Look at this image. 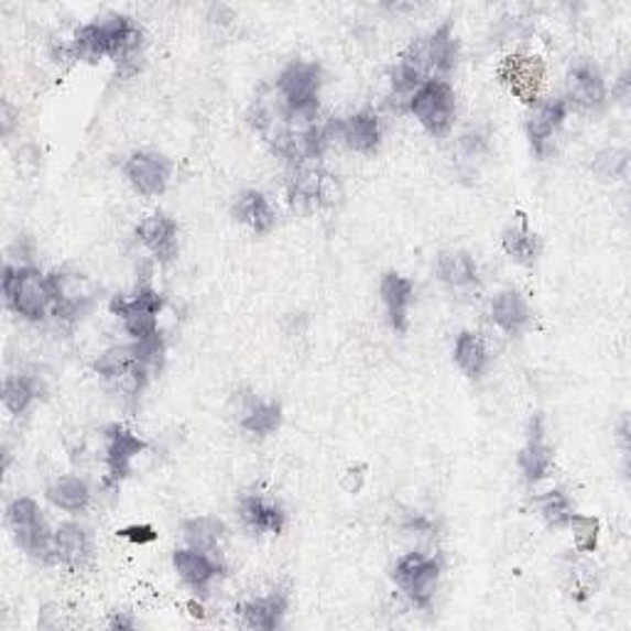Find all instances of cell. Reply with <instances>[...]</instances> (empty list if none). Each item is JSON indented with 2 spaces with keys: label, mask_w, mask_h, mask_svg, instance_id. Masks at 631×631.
<instances>
[{
  "label": "cell",
  "mask_w": 631,
  "mask_h": 631,
  "mask_svg": "<svg viewBox=\"0 0 631 631\" xmlns=\"http://www.w3.org/2000/svg\"><path fill=\"white\" fill-rule=\"evenodd\" d=\"M567 109H570V105H567L565 99L555 97V99L535 101L533 111L527 113L525 133L537 159H543L545 153L551 151L555 133L563 129V123L567 119Z\"/></svg>",
  "instance_id": "14"
},
{
  "label": "cell",
  "mask_w": 631,
  "mask_h": 631,
  "mask_svg": "<svg viewBox=\"0 0 631 631\" xmlns=\"http://www.w3.org/2000/svg\"><path fill=\"white\" fill-rule=\"evenodd\" d=\"M328 133H330V141L338 139L350 151L370 156V153H376L380 146L382 127H380V119L376 111L363 109V111L350 113V117L346 119H330Z\"/></svg>",
  "instance_id": "12"
},
{
  "label": "cell",
  "mask_w": 631,
  "mask_h": 631,
  "mask_svg": "<svg viewBox=\"0 0 631 631\" xmlns=\"http://www.w3.org/2000/svg\"><path fill=\"white\" fill-rule=\"evenodd\" d=\"M454 360H457V366L464 376L479 380L486 376V370L491 366V353L479 334L461 330L457 336V344H454Z\"/></svg>",
  "instance_id": "28"
},
{
  "label": "cell",
  "mask_w": 631,
  "mask_h": 631,
  "mask_svg": "<svg viewBox=\"0 0 631 631\" xmlns=\"http://www.w3.org/2000/svg\"><path fill=\"white\" fill-rule=\"evenodd\" d=\"M137 237L161 264H171L178 257V222L168 215L153 213L143 217L137 227Z\"/></svg>",
  "instance_id": "18"
},
{
  "label": "cell",
  "mask_w": 631,
  "mask_h": 631,
  "mask_svg": "<svg viewBox=\"0 0 631 631\" xmlns=\"http://www.w3.org/2000/svg\"><path fill=\"white\" fill-rule=\"evenodd\" d=\"M515 217H519V222H513L503 230V237H501L503 250L513 262L533 264L537 260V254H541V237L531 230L527 217L523 213H519Z\"/></svg>",
  "instance_id": "29"
},
{
  "label": "cell",
  "mask_w": 631,
  "mask_h": 631,
  "mask_svg": "<svg viewBox=\"0 0 631 631\" xmlns=\"http://www.w3.org/2000/svg\"><path fill=\"white\" fill-rule=\"evenodd\" d=\"M405 531L410 533H432V521L424 515H410L405 523Z\"/></svg>",
  "instance_id": "40"
},
{
  "label": "cell",
  "mask_w": 631,
  "mask_h": 631,
  "mask_svg": "<svg viewBox=\"0 0 631 631\" xmlns=\"http://www.w3.org/2000/svg\"><path fill=\"white\" fill-rule=\"evenodd\" d=\"M595 587H597V573H595V565L589 563H577L573 565L570 570V589H573V597L577 602H585L589 595H595Z\"/></svg>",
  "instance_id": "38"
},
{
  "label": "cell",
  "mask_w": 631,
  "mask_h": 631,
  "mask_svg": "<svg viewBox=\"0 0 631 631\" xmlns=\"http://www.w3.org/2000/svg\"><path fill=\"white\" fill-rule=\"evenodd\" d=\"M143 43L141 28L127 15H109L97 23L81 25L72 43L62 50L69 59L99 62L113 59L117 65H129Z\"/></svg>",
  "instance_id": "2"
},
{
  "label": "cell",
  "mask_w": 631,
  "mask_h": 631,
  "mask_svg": "<svg viewBox=\"0 0 631 631\" xmlns=\"http://www.w3.org/2000/svg\"><path fill=\"white\" fill-rule=\"evenodd\" d=\"M91 557V541L79 523H59L53 533V563L81 570Z\"/></svg>",
  "instance_id": "22"
},
{
  "label": "cell",
  "mask_w": 631,
  "mask_h": 631,
  "mask_svg": "<svg viewBox=\"0 0 631 631\" xmlns=\"http://www.w3.org/2000/svg\"><path fill=\"white\" fill-rule=\"evenodd\" d=\"M50 289H53V314L67 324L85 318L97 302L95 282L72 269H57L50 274Z\"/></svg>",
  "instance_id": "10"
},
{
  "label": "cell",
  "mask_w": 631,
  "mask_h": 631,
  "mask_svg": "<svg viewBox=\"0 0 631 631\" xmlns=\"http://www.w3.org/2000/svg\"><path fill=\"white\" fill-rule=\"evenodd\" d=\"M282 405L276 400H257L252 398L242 407L240 427L252 437H269L282 427Z\"/></svg>",
  "instance_id": "31"
},
{
  "label": "cell",
  "mask_w": 631,
  "mask_h": 631,
  "mask_svg": "<svg viewBox=\"0 0 631 631\" xmlns=\"http://www.w3.org/2000/svg\"><path fill=\"white\" fill-rule=\"evenodd\" d=\"M567 105L579 107L585 111H597L607 105V85L599 67L592 59L579 57L567 72Z\"/></svg>",
  "instance_id": "13"
},
{
  "label": "cell",
  "mask_w": 631,
  "mask_h": 631,
  "mask_svg": "<svg viewBox=\"0 0 631 631\" xmlns=\"http://www.w3.org/2000/svg\"><path fill=\"white\" fill-rule=\"evenodd\" d=\"M40 398V385L33 376H8L3 382V405L10 415H25L30 405Z\"/></svg>",
  "instance_id": "33"
},
{
  "label": "cell",
  "mask_w": 631,
  "mask_h": 631,
  "mask_svg": "<svg viewBox=\"0 0 631 631\" xmlns=\"http://www.w3.org/2000/svg\"><path fill=\"white\" fill-rule=\"evenodd\" d=\"M141 452H146V442L121 424H111L105 434V461L107 483H121L131 474V464Z\"/></svg>",
  "instance_id": "16"
},
{
  "label": "cell",
  "mask_w": 631,
  "mask_h": 631,
  "mask_svg": "<svg viewBox=\"0 0 631 631\" xmlns=\"http://www.w3.org/2000/svg\"><path fill=\"white\" fill-rule=\"evenodd\" d=\"M537 511H541L545 523L553 527H567V521H570V515L575 513L570 496H567L563 489H553V491L543 493L541 499H537Z\"/></svg>",
  "instance_id": "35"
},
{
  "label": "cell",
  "mask_w": 631,
  "mask_h": 631,
  "mask_svg": "<svg viewBox=\"0 0 631 631\" xmlns=\"http://www.w3.org/2000/svg\"><path fill=\"white\" fill-rule=\"evenodd\" d=\"M109 627L111 629H119V631H131L133 627H137V622L129 614H123V612H117L111 619H109Z\"/></svg>",
  "instance_id": "41"
},
{
  "label": "cell",
  "mask_w": 631,
  "mask_h": 631,
  "mask_svg": "<svg viewBox=\"0 0 631 631\" xmlns=\"http://www.w3.org/2000/svg\"><path fill=\"white\" fill-rule=\"evenodd\" d=\"M424 45H427L434 79H447L449 72L457 67V57H459L457 37H454L452 23H444L434 30V33H429L427 37H424Z\"/></svg>",
  "instance_id": "26"
},
{
  "label": "cell",
  "mask_w": 631,
  "mask_h": 631,
  "mask_svg": "<svg viewBox=\"0 0 631 631\" xmlns=\"http://www.w3.org/2000/svg\"><path fill=\"white\" fill-rule=\"evenodd\" d=\"M232 215L237 222H242L250 227L257 235H266L274 230L276 225V213L272 205H269L266 195L260 191H244L240 198L235 200Z\"/></svg>",
  "instance_id": "25"
},
{
  "label": "cell",
  "mask_w": 631,
  "mask_h": 631,
  "mask_svg": "<svg viewBox=\"0 0 631 631\" xmlns=\"http://www.w3.org/2000/svg\"><path fill=\"white\" fill-rule=\"evenodd\" d=\"M286 609H289V595L284 589H274V592H269L264 597L250 599V602L242 607V617L244 624L250 629L274 631L282 627Z\"/></svg>",
  "instance_id": "24"
},
{
  "label": "cell",
  "mask_w": 631,
  "mask_h": 631,
  "mask_svg": "<svg viewBox=\"0 0 631 631\" xmlns=\"http://www.w3.org/2000/svg\"><path fill=\"white\" fill-rule=\"evenodd\" d=\"M183 537L188 547L220 557L227 541V525L220 519H213V515H198V519L183 523Z\"/></svg>",
  "instance_id": "27"
},
{
  "label": "cell",
  "mask_w": 631,
  "mask_h": 631,
  "mask_svg": "<svg viewBox=\"0 0 631 631\" xmlns=\"http://www.w3.org/2000/svg\"><path fill=\"white\" fill-rule=\"evenodd\" d=\"M250 121L266 146L292 165L320 159L330 143L328 123L318 121V111L289 109L274 89L257 97Z\"/></svg>",
  "instance_id": "1"
},
{
  "label": "cell",
  "mask_w": 631,
  "mask_h": 631,
  "mask_svg": "<svg viewBox=\"0 0 631 631\" xmlns=\"http://www.w3.org/2000/svg\"><path fill=\"white\" fill-rule=\"evenodd\" d=\"M47 501L53 503L55 509L67 513L87 511L91 503L89 483L85 479H79V476H59L55 483H50Z\"/></svg>",
  "instance_id": "32"
},
{
  "label": "cell",
  "mask_w": 631,
  "mask_h": 631,
  "mask_svg": "<svg viewBox=\"0 0 631 631\" xmlns=\"http://www.w3.org/2000/svg\"><path fill=\"white\" fill-rule=\"evenodd\" d=\"M555 467L553 447L545 442V417L533 415L527 422V442L519 452V469L527 483H541Z\"/></svg>",
  "instance_id": "15"
},
{
  "label": "cell",
  "mask_w": 631,
  "mask_h": 631,
  "mask_svg": "<svg viewBox=\"0 0 631 631\" xmlns=\"http://www.w3.org/2000/svg\"><path fill=\"white\" fill-rule=\"evenodd\" d=\"M627 153L624 151H614V149H609L605 153H599V156L595 159V173L599 175V178H605V181H617V178H624L627 175Z\"/></svg>",
  "instance_id": "37"
},
{
  "label": "cell",
  "mask_w": 631,
  "mask_h": 631,
  "mask_svg": "<svg viewBox=\"0 0 631 631\" xmlns=\"http://www.w3.org/2000/svg\"><path fill=\"white\" fill-rule=\"evenodd\" d=\"M165 308V298L156 289L143 284L133 294L113 296L109 302V312L121 318L123 328L133 340H143L161 334L159 330V316Z\"/></svg>",
  "instance_id": "6"
},
{
  "label": "cell",
  "mask_w": 631,
  "mask_h": 631,
  "mask_svg": "<svg viewBox=\"0 0 631 631\" xmlns=\"http://www.w3.org/2000/svg\"><path fill=\"white\" fill-rule=\"evenodd\" d=\"M567 527H570V531H573L577 553L589 555V553L597 551V545H599V521L595 519V515L573 513L570 521H567Z\"/></svg>",
  "instance_id": "36"
},
{
  "label": "cell",
  "mask_w": 631,
  "mask_h": 631,
  "mask_svg": "<svg viewBox=\"0 0 631 631\" xmlns=\"http://www.w3.org/2000/svg\"><path fill=\"white\" fill-rule=\"evenodd\" d=\"M437 276L452 289H467L479 282V266L464 250H444L437 257Z\"/></svg>",
  "instance_id": "30"
},
{
  "label": "cell",
  "mask_w": 631,
  "mask_h": 631,
  "mask_svg": "<svg viewBox=\"0 0 631 631\" xmlns=\"http://www.w3.org/2000/svg\"><path fill=\"white\" fill-rule=\"evenodd\" d=\"M439 577H442V563L434 555L424 553L402 555L395 563V570H392L395 585L417 609H427L432 605Z\"/></svg>",
  "instance_id": "9"
},
{
  "label": "cell",
  "mask_w": 631,
  "mask_h": 631,
  "mask_svg": "<svg viewBox=\"0 0 631 631\" xmlns=\"http://www.w3.org/2000/svg\"><path fill=\"white\" fill-rule=\"evenodd\" d=\"M117 535L123 537V541L131 543V545H151V543L159 541L156 527L149 525V523H133L127 527H119Z\"/></svg>",
  "instance_id": "39"
},
{
  "label": "cell",
  "mask_w": 631,
  "mask_h": 631,
  "mask_svg": "<svg viewBox=\"0 0 631 631\" xmlns=\"http://www.w3.org/2000/svg\"><path fill=\"white\" fill-rule=\"evenodd\" d=\"M242 523L254 533H272L279 535L286 525V513L274 499H266L260 493H244L237 503Z\"/></svg>",
  "instance_id": "21"
},
{
  "label": "cell",
  "mask_w": 631,
  "mask_h": 631,
  "mask_svg": "<svg viewBox=\"0 0 631 631\" xmlns=\"http://www.w3.org/2000/svg\"><path fill=\"white\" fill-rule=\"evenodd\" d=\"M6 521L20 551L35 557V561L53 563V533H50L45 515L33 499L23 496V499L10 501Z\"/></svg>",
  "instance_id": "5"
},
{
  "label": "cell",
  "mask_w": 631,
  "mask_h": 631,
  "mask_svg": "<svg viewBox=\"0 0 631 631\" xmlns=\"http://www.w3.org/2000/svg\"><path fill=\"white\" fill-rule=\"evenodd\" d=\"M286 198L292 210L308 215L334 205L340 198V185L336 175H330L320 165H294L286 181Z\"/></svg>",
  "instance_id": "4"
},
{
  "label": "cell",
  "mask_w": 631,
  "mask_h": 631,
  "mask_svg": "<svg viewBox=\"0 0 631 631\" xmlns=\"http://www.w3.org/2000/svg\"><path fill=\"white\" fill-rule=\"evenodd\" d=\"M320 87H324V69L318 62L294 59L279 72L272 89L289 109L318 111Z\"/></svg>",
  "instance_id": "8"
},
{
  "label": "cell",
  "mask_w": 631,
  "mask_h": 631,
  "mask_svg": "<svg viewBox=\"0 0 631 631\" xmlns=\"http://www.w3.org/2000/svg\"><path fill=\"white\" fill-rule=\"evenodd\" d=\"M133 366H139V358H137V350H133V346H117V348L105 350V353L99 356V360L95 363V370L105 380L113 382V380H119L121 376H127Z\"/></svg>",
  "instance_id": "34"
},
{
  "label": "cell",
  "mask_w": 631,
  "mask_h": 631,
  "mask_svg": "<svg viewBox=\"0 0 631 631\" xmlns=\"http://www.w3.org/2000/svg\"><path fill=\"white\" fill-rule=\"evenodd\" d=\"M531 306L525 296L515 289H503L501 294L493 296L491 302V320L499 326L505 336H519L531 324Z\"/></svg>",
  "instance_id": "23"
},
{
  "label": "cell",
  "mask_w": 631,
  "mask_h": 631,
  "mask_svg": "<svg viewBox=\"0 0 631 631\" xmlns=\"http://www.w3.org/2000/svg\"><path fill=\"white\" fill-rule=\"evenodd\" d=\"M407 109L432 137H447L457 117V95L447 79H427L412 95Z\"/></svg>",
  "instance_id": "7"
},
{
  "label": "cell",
  "mask_w": 631,
  "mask_h": 631,
  "mask_svg": "<svg viewBox=\"0 0 631 631\" xmlns=\"http://www.w3.org/2000/svg\"><path fill=\"white\" fill-rule=\"evenodd\" d=\"M173 567L183 583L200 597L208 595L210 587L215 585V579L225 573L220 557L195 551V547H181V551H175Z\"/></svg>",
  "instance_id": "17"
},
{
  "label": "cell",
  "mask_w": 631,
  "mask_h": 631,
  "mask_svg": "<svg viewBox=\"0 0 631 631\" xmlns=\"http://www.w3.org/2000/svg\"><path fill=\"white\" fill-rule=\"evenodd\" d=\"M3 296L13 314L25 320H43L53 308V289L50 274H43L37 266L6 264L3 269Z\"/></svg>",
  "instance_id": "3"
},
{
  "label": "cell",
  "mask_w": 631,
  "mask_h": 631,
  "mask_svg": "<svg viewBox=\"0 0 631 631\" xmlns=\"http://www.w3.org/2000/svg\"><path fill=\"white\" fill-rule=\"evenodd\" d=\"M499 75L515 97L525 101V105H535L537 89H541L545 77L541 59L531 55H511L503 59Z\"/></svg>",
  "instance_id": "19"
},
{
  "label": "cell",
  "mask_w": 631,
  "mask_h": 631,
  "mask_svg": "<svg viewBox=\"0 0 631 631\" xmlns=\"http://www.w3.org/2000/svg\"><path fill=\"white\" fill-rule=\"evenodd\" d=\"M123 175H127V181L137 193L146 195V198H159V195L168 191L173 161L156 151L131 153L127 163H123Z\"/></svg>",
  "instance_id": "11"
},
{
  "label": "cell",
  "mask_w": 631,
  "mask_h": 631,
  "mask_svg": "<svg viewBox=\"0 0 631 631\" xmlns=\"http://www.w3.org/2000/svg\"><path fill=\"white\" fill-rule=\"evenodd\" d=\"M380 296L388 312V324L395 334H405L410 326V306L415 302V284L398 272H388L380 282Z\"/></svg>",
  "instance_id": "20"
}]
</instances>
